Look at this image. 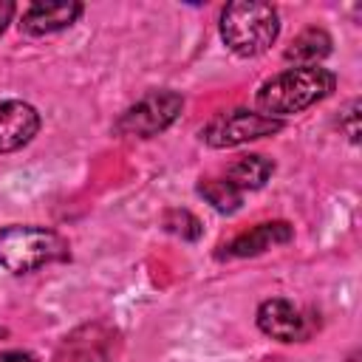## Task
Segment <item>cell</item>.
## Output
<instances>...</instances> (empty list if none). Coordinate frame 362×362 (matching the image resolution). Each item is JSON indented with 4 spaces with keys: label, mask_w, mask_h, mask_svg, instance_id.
<instances>
[{
    "label": "cell",
    "mask_w": 362,
    "mask_h": 362,
    "mask_svg": "<svg viewBox=\"0 0 362 362\" xmlns=\"http://www.w3.org/2000/svg\"><path fill=\"white\" fill-rule=\"evenodd\" d=\"M164 229L173 232V235H178V238H184V240H198L201 232H204L201 229V221L192 212H187V209H170L164 215Z\"/></svg>",
    "instance_id": "cell-14"
},
{
    "label": "cell",
    "mask_w": 362,
    "mask_h": 362,
    "mask_svg": "<svg viewBox=\"0 0 362 362\" xmlns=\"http://www.w3.org/2000/svg\"><path fill=\"white\" fill-rule=\"evenodd\" d=\"M11 14H14V3H8V0H0V31L11 23Z\"/></svg>",
    "instance_id": "cell-17"
},
{
    "label": "cell",
    "mask_w": 362,
    "mask_h": 362,
    "mask_svg": "<svg viewBox=\"0 0 362 362\" xmlns=\"http://www.w3.org/2000/svg\"><path fill=\"white\" fill-rule=\"evenodd\" d=\"M339 127L348 133V139H351L354 144L359 141V102H356V99L342 110V116H339Z\"/></svg>",
    "instance_id": "cell-15"
},
{
    "label": "cell",
    "mask_w": 362,
    "mask_h": 362,
    "mask_svg": "<svg viewBox=\"0 0 362 362\" xmlns=\"http://www.w3.org/2000/svg\"><path fill=\"white\" fill-rule=\"evenodd\" d=\"M277 34H280V17L272 3L235 0L221 11V40L235 57L252 59L266 54L277 40Z\"/></svg>",
    "instance_id": "cell-2"
},
{
    "label": "cell",
    "mask_w": 362,
    "mask_h": 362,
    "mask_svg": "<svg viewBox=\"0 0 362 362\" xmlns=\"http://www.w3.org/2000/svg\"><path fill=\"white\" fill-rule=\"evenodd\" d=\"M184 99L175 90H150L136 105H130L113 124L119 136L130 139H153L164 133L181 113Z\"/></svg>",
    "instance_id": "cell-5"
},
{
    "label": "cell",
    "mask_w": 362,
    "mask_h": 362,
    "mask_svg": "<svg viewBox=\"0 0 362 362\" xmlns=\"http://www.w3.org/2000/svg\"><path fill=\"white\" fill-rule=\"evenodd\" d=\"M40 130V113L23 99H0V153L25 147Z\"/></svg>",
    "instance_id": "cell-8"
},
{
    "label": "cell",
    "mask_w": 362,
    "mask_h": 362,
    "mask_svg": "<svg viewBox=\"0 0 362 362\" xmlns=\"http://www.w3.org/2000/svg\"><path fill=\"white\" fill-rule=\"evenodd\" d=\"M0 362H34V356L28 351H3Z\"/></svg>",
    "instance_id": "cell-16"
},
{
    "label": "cell",
    "mask_w": 362,
    "mask_h": 362,
    "mask_svg": "<svg viewBox=\"0 0 362 362\" xmlns=\"http://www.w3.org/2000/svg\"><path fill=\"white\" fill-rule=\"evenodd\" d=\"M283 130L280 119L263 116L260 110H249V107H235V110H223L218 116H212L204 127H201V141L223 150V147H238L255 139H266Z\"/></svg>",
    "instance_id": "cell-4"
},
{
    "label": "cell",
    "mask_w": 362,
    "mask_h": 362,
    "mask_svg": "<svg viewBox=\"0 0 362 362\" xmlns=\"http://www.w3.org/2000/svg\"><path fill=\"white\" fill-rule=\"evenodd\" d=\"M82 11H85L82 3H31L23 11L20 28L25 34H34V37L54 34V31H62V28L74 25Z\"/></svg>",
    "instance_id": "cell-10"
},
{
    "label": "cell",
    "mask_w": 362,
    "mask_h": 362,
    "mask_svg": "<svg viewBox=\"0 0 362 362\" xmlns=\"http://www.w3.org/2000/svg\"><path fill=\"white\" fill-rule=\"evenodd\" d=\"M331 45H334L331 34L325 28L311 25L291 40V45L286 48L283 57H286V62H294V68H305V65H317L320 59H325L331 54Z\"/></svg>",
    "instance_id": "cell-12"
},
{
    "label": "cell",
    "mask_w": 362,
    "mask_h": 362,
    "mask_svg": "<svg viewBox=\"0 0 362 362\" xmlns=\"http://www.w3.org/2000/svg\"><path fill=\"white\" fill-rule=\"evenodd\" d=\"M113 345L116 334L102 322H90L62 339L57 362H113Z\"/></svg>",
    "instance_id": "cell-7"
},
{
    "label": "cell",
    "mask_w": 362,
    "mask_h": 362,
    "mask_svg": "<svg viewBox=\"0 0 362 362\" xmlns=\"http://www.w3.org/2000/svg\"><path fill=\"white\" fill-rule=\"evenodd\" d=\"M198 195H204L218 212H235L243 204V195L226 178H221V175L218 178H204L198 184Z\"/></svg>",
    "instance_id": "cell-13"
},
{
    "label": "cell",
    "mask_w": 362,
    "mask_h": 362,
    "mask_svg": "<svg viewBox=\"0 0 362 362\" xmlns=\"http://www.w3.org/2000/svg\"><path fill=\"white\" fill-rule=\"evenodd\" d=\"M68 240L48 226L11 223L0 229V266L11 274H31L68 260Z\"/></svg>",
    "instance_id": "cell-3"
},
{
    "label": "cell",
    "mask_w": 362,
    "mask_h": 362,
    "mask_svg": "<svg viewBox=\"0 0 362 362\" xmlns=\"http://www.w3.org/2000/svg\"><path fill=\"white\" fill-rule=\"evenodd\" d=\"M337 88V74L320 65H305V68H286L274 76H269L257 93L255 105L263 116L272 119H286L294 113H303L305 107L328 99Z\"/></svg>",
    "instance_id": "cell-1"
},
{
    "label": "cell",
    "mask_w": 362,
    "mask_h": 362,
    "mask_svg": "<svg viewBox=\"0 0 362 362\" xmlns=\"http://www.w3.org/2000/svg\"><path fill=\"white\" fill-rule=\"evenodd\" d=\"M294 238V229L286 223V221H269V223H257L240 235H235L232 240L221 243V252L218 257H252V255H260L272 246H280V243H288Z\"/></svg>",
    "instance_id": "cell-9"
},
{
    "label": "cell",
    "mask_w": 362,
    "mask_h": 362,
    "mask_svg": "<svg viewBox=\"0 0 362 362\" xmlns=\"http://www.w3.org/2000/svg\"><path fill=\"white\" fill-rule=\"evenodd\" d=\"M272 173H274V161L266 158V156L252 153V156L235 158V161L223 170L221 178H226L240 195H246V192H252V189H260V187L272 178Z\"/></svg>",
    "instance_id": "cell-11"
},
{
    "label": "cell",
    "mask_w": 362,
    "mask_h": 362,
    "mask_svg": "<svg viewBox=\"0 0 362 362\" xmlns=\"http://www.w3.org/2000/svg\"><path fill=\"white\" fill-rule=\"evenodd\" d=\"M255 320H257V328L277 342H303L314 331V322L305 317V311L286 297L263 300L257 305Z\"/></svg>",
    "instance_id": "cell-6"
}]
</instances>
